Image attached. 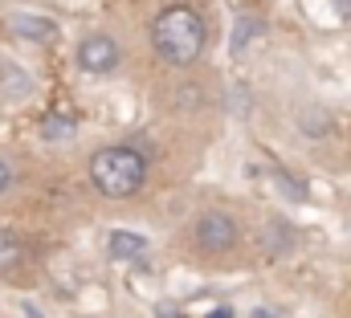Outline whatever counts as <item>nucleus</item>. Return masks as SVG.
<instances>
[{"label": "nucleus", "instance_id": "nucleus-1", "mask_svg": "<svg viewBox=\"0 0 351 318\" xmlns=\"http://www.w3.org/2000/svg\"><path fill=\"white\" fill-rule=\"evenodd\" d=\"M152 45L168 66H192L204 53V21L196 8L172 4L152 21Z\"/></svg>", "mask_w": 351, "mask_h": 318}, {"label": "nucleus", "instance_id": "nucleus-2", "mask_svg": "<svg viewBox=\"0 0 351 318\" xmlns=\"http://www.w3.org/2000/svg\"><path fill=\"white\" fill-rule=\"evenodd\" d=\"M90 180L102 196L110 200H123V196H135L147 180V159L139 156L135 147L119 143V147H102L90 156Z\"/></svg>", "mask_w": 351, "mask_h": 318}, {"label": "nucleus", "instance_id": "nucleus-3", "mask_svg": "<svg viewBox=\"0 0 351 318\" xmlns=\"http://www.w3.org/2000/svg\"><path fill=\"white\" fill-rule=\"evenodd\" d=\"M196 245H200L204 253H229V249L237 245V225H233V217L221 212V208H208V212L196 221Z\"/></svg>", "mask_w": 351, "mask_h": 318}, {"label": "nucleus", "instance_id": "nucleus-4", "mask_svg": "<svg viewBox=\"0 0 351 318\" xmlns=\"http://www.w3.org/2000/svg\"><path fill=\"white\" fill-rule=\"evenodd\" d=\"M78 66L86 70V74H110L114 66H119V45L110 41V37H86L82 45H78Z\"/></svg>", "mask_w": 351, "mask_h": 318}, {"label": "nucleus", "instance_id": "nucleus-5", "mask_svg": "<svg viewBox=\"0 0 351 318\" xmlns=\"http://www.w3.org/2000/svg\"><path fill=\"white\" fill-rule=\"evenodd\" d=\"M4 25H8V33H16L21 41H58V21H49V16H33V12H8L4 16Z\"/></svg>", "mask_w": 351, "mask_h": 318}, {"label": "nucleus", "instance_id": "nucleus-6", "mask_svg": "<svg viewBox=\"0 0 351 318\" xmlns=\"http://www.w3.org/2000/svg\"><path fill=\"white\" fill-rule=\"evenodd\" d=\"M106 253H110L114 261H131V257L147 253V237H143V233H131V229H114L110 241H106Z\"/></svg>", "mask_w": 351, "mask_h": 318}, {"label": "nucleus", "instance_id": "nucleus-7", "mask_svg": "<svg viewBox=\"0 0 351 318\" xmlns=\"http://www.w3.org/2000/svg\"><path fill=\"white\" fill-rule=\"evenodd\" d=\"M25 265V241L16 237L12 229H0V278L16 273Z\"/></svg>", "mask_w": 351, "mask_h": 318}, {"label": "nucleus", "instance_id": "nucleus-8", "mask_svg": "<svg viewBox=\"0 0 351 318\" xmlns=\"http://www.w3.org/2000/svg\"><path fill=\"white\" fill-rule=\"evenodd\" d=\"M250 33H258V25H254V21H241V25L233 29V49H237V53L245 49V37H250Z\"/></svg>", "mask_w": 351, "mask_h": 318}, {"label": "nucleus", "instance_id": "nucleus-9", "mask_svg": "<svg viewBox=\"0 0 351 318\" xmlns=\"http://www.w3.org/2000/svg\"><path fill=\"white\" fill-rule=\"evenodd\" d=\"M8 184H12V167H8V163H4V159H0V192H4V188H8Z\"/></svg>", "mask_w": 351, "mask_h": 318}, {"label": "nucleus", "instance_id": "nucleus-10", "mask_svg": "<svg viewBox=\"0 0 351 318\" xmlns=\"http://www.w3.org/2000/svg\"><path fill=\"white\" fill-rule=\"evenodd\" d=\"M331 4H335V12H339L343 21H351V0H331Z\"/></svg>", "mask_w": 351, "mask_h": 318}, {"label": "nucleus", "instance_id": "nucleus-11", "mask_svg": "<svg viewBox=\"0 0 351 318\" xmlns=\"http://www.w3.org/2000/svg\"><path fill=\"white\" fill-rule=\"evenodd\" d=\"M250 318H278V315H274V310H254Z\"/></svg>", "mask_w": 351, "mask_h": 318}, {"label": "nucleus", "instance_id": "nucleus-12", "mask_svg": "<svg viewBox=\"0 0 351 318\" xmlns=\"http://www.w3.org/2000/svg\"><path fill=\"white\" fill-rule=\"evenodd\" d=\"M208 318H233V315H229V310H225V306H221V310H217V315H208Z\"/></svg>", "mask_w": 351, "mask_h": 318}]
</instances>
